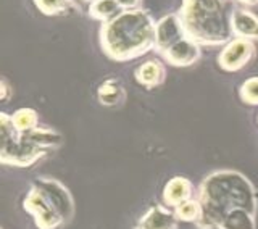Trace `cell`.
<instances>
[{
    "mask_svg": "<svg viewBox=\"0 0 258 229\" xmlns=\"http://www.w3.org/2000/svg\"><path fill=\"white\" fill-rule=\"evenodd\" d=\"M256 56V45L253 40L232 37L226 42L218 53V67L226 73H236L244 70Z\"/></svg>",
    "mask_w": 258,
    "mask_h": 229,
    "instance_id": "cell-5",
    "label": "cell"
},
{
    "mask_svg": "<svg viewBox=\"0 0 258 229\" xmlns=\"http://www.w3.org/2000/svg\"><path fill=\"white\" fill-rule=\"evenodd\" d=\"M32 2L45 16H68L76 12L75 0H32Z\"/></svg>",
    "mask_w": 258,
    "mask_h": 229,
    "instance_id": "cell-18",
    "label": "cell"
},
{
    "mask_svg": "<svg viewBox=\"0 0 258 229\" xmlns=\"http://www.w3.org/2000/svg\"><path fill=\"white\" fill-rule=\"evenodd\" d=\"M121 5L123 10H136V8H141L142 0H116Z\"/></svg>",
    "mask_w": 258,
    "mask_h": 229,
    "instance_id": "cell-23",
    "label": "cell"
},
{
    "mask_svg": "<svg viewBox=\"0 0 258 229\" xmlns=\"http://www.w3.org/2000/svg\"><path fill=\"white\" fill-rule=\"evenodd\" d=\"M194 192H196V189H194L190 179L184 176H174L165 184L161 199H163V203L166 207L176 208L181 203L194 199Z\"/></svg>",
    "mask_w": 258,
    "mask_h": 229,
    "instance_id": "cell-11",
    "label": "cell"
},
{
    "mask_svg": "<svg viewBox=\"0 0 258 229\" xmlns=\"http://www.w3.org/2000/svg\"><path fill=\"white\" fill-rule=\"evenodd\" d=\"M12 87H10V84L7 83V79H2L0 81V99H2L4 102H7L8 99L12 97Z\"/></svg>",
    "mask_w": 258,
    "mask_h": 229,
    "instance_id": "cell-22",
    "label": "cell"
},
{
    "mask_svg": "<svg viewBox=\"0 0 258 229\" xmlns=\"http://www.w3.org/2000/svg\"><path fill=\"white\" fill-rule=\"evenodd\" d=\"M185 36V29L179 13H169L155 24V50L161 55L169 47L179 42Z\"/></svg>",
    "mask_w": 258,
    "mask_h": 229,
    "instance_id": "cell-8",
    "label": "cell"
},
{
    "mask_svg": "<svg viewBox=\"0 0 258 229\" xmlns=\"http://www.w3.org/2000/svg\"><path fill=\"white\" fill-rule=\"evenodd\" d=\"M24 136H28L31 142H34L37 147H40V149H44L47 152L56 149V147H60L63 144V136L58 131L53 128H47V126H37L34 131H31V133Z\"/></svg>",
    "mask_w": 258,
    "mask_h": 229,
    "instance_id": "cell-15",
    "label": "cell"
},
{
    "mask_svg": "<svg viewBox=\"0 0 258 229\" xmlns=\"http://www.w3.org/2000/svg\"><path fill=\"white\" fill-rule=\"evenodd\" d=\"M23 208L34 218V224L37 229H58L64 224L61 216L50 205V202L42 194L37 186L32 184L29 192L23 200Z\"/></svg>",
    "mask_w": 258,
    "mask_h": 229,
    "instance_id": "cell-6",
    "label": "cell"
},
{
    "mask_svg": "<svg viewBox=\"0 0 258 229\" xmlns=\"http://www.w3.org/2000/svg\"><path fill=\"white\" fill-rule=\"evenodd\" d=\"M232 12V0H182L177 13L189 39L200 45L218 47L234 37Z\"/></svg>",
    "mask_w": 258,
    "mask_h": 229,
    "instance_id": "cell-3",
    "label": "cell"
},
{
    "mask_svg": "<svg viewBox=\"0 0 258 229\" xmlns=\"http://www.w3.org/2000/svg\"><path fill=\"white\" fill-rule=\"evenodd\" d=\"M123 12L121 5L116 0H95L89 4V16L95 21H100L102 24L110 23Z\"/></svg>",
    "mask_w": 258,
    "mask_h": 229,
    "instance_id": "cell-16",
    "label": "cell"
},
{
    "mask_svg": "<svg viewBox=\"0 0 258 229\" xmlns=\"http://www.w3.org/2000/svg\"><path fill=\"white\" fill-rule=\"evenodd\" d=\"M0 163L5 166L29 168L48 153L31 142L28 136L20 134L13 125L12 115L8 113H0Z\"/></svg>",
    "mask_w": 258,
    "mask_h": 229,
    "instance_id": "cell-4",
    "label": "cell"
},
{
    "mask_svg": "<svg viewBox=\"0 0 258 229\" xmlns=\"http://www.w3.org/2000/svg\"><path fill=\"white\" fill-rule=\"evenodd\" d=\"M173 210H174L177 219H179V221H184V223L199 224L202 221V218H204V207H202L199 199H190L187 202L181 203V205H177Z\"/></svg>",
    "mask_w": 258,
    "mask_h": 229,
    "instance_id": "cell-19",
    "label": "cell"
},
{
    "mask_svg": "<svg viewBox=\"0 0 258 229\" xmlns=\"http://www.w3.org/2000/svg\"><path fill=\"white\" fill-rule=\"evenodd\" d=\"M13 125L20 134H28L39 126V115L32 108H20L12 115Z\"/></svg>",
    "mask_w": 258,
    "mask_h": 229,
    "instance_id": "cell-20",
    "label": "cell"
},
{
    "mask_svg": "<svg viewBox=\"0 0 258 229\" xmlns=\"http://www.w3.org/2000/svg\"><path fill=\"white\" fill-rule=\"evenodd\" d=\"M134 78L137 84L145 89H155L166 81V68L160 60H147L136 68Z\"/></svg>",
    "mask_w": 258,
    "mask_h": 229,
    "instance_id": "cell-13",
    "label": "cell"
},
{
    "mask_svg": "<svg viewBox=\"0 0 258 229\" xmlns=\"http://www.w3.org/2000/svg\"><path fill=\"white\" fill-rule=\"evenodd\" d=\"M200 229H223L221 226H202Z\"/></svg>",
    "mask_w": 258,
    "mask_h": 229,
    "instance_id": "cell-25",
    "label": "cell"
},
{
    "mask_svg": "<svg viewBox=\"0 0 258 229\" xmlns=\"http://www.w3.org/2000/svg\"><path fill=\"white\" fill-rule=\"evenodd\" d=\"M155 24L142 8L123 10L115 20L102 24L100 47L110 60L124 63L155 48Z\"/></svg>",
    "mask_w": 258,
    "mask_h": 229,
    "instance_id": "cell-2",
    "label": "cell"
},
{
    "mask_svg": "<svg viewBox=\"0 0 258 229\" xmlns=\"http://www.w3.org/2000/svg\"><path fill=\"white\" fill-rule=\"evenodd\" d=\"M220 226L223 229H256V215L245 208L231 210Z\"/></svg>",
    "mask_w": 258,
    "mask_h": 229,
    "instance_id": "cell-17",
    "label": "cell"
},
{
    "mask_svg": "<svg viewBox=\"0 0 258 229\" xmlns=\"http://www.w3.org/2000/svg\"><path fill=\"white\" fill-rule=\"evenodd\" d=\"M232 2L242 4V5H245V7H253V5H258V0H232Z\"/></svg>",
    "mask_w": 258,
    "mask_h": 229,
    "instance_id": "cell-24",
    "label": "cell"
},
{
    "mask_svg": "<svg viewBox=\"0 0 258 229\" xmlns=\"http://www.w3.org/2000/svg\"><path fill=\"white\" fill-rule=\"evenodd\" d=\"M177 219L173 208L166 207L165 203H155L137 219L134 229H176Z\"/></svg>",
    "mask_w": 258,
    "mask_h": 229,
    "instance_id": "cell-10",
    "label": "cell"
},
{
    "mask_svg": "<svg viewBox=\"0 0 258 229\" xmlns=\"http://www.w3.org/2000/svg\"><path fill=\"white\" fill-rule=\"evenodd\" d=\"M32 184L42 191V194L64 223L71 221V218L75 216V200H73V195L67 186L52 178H39Z\"/></svg>",
    "mask_w": 258,
    "mask_h": 229,
    "instance_id": "cell-7",
    "label": "cell"
},
{
    "mask_svg": "<svg viewBox=\"0 0 258 229\" xmlns=\"http://www.w3.org/2000/svg\"><path fill=\"white\" fill-rule=\"evenodd\" d=\"M97 99L105 107H116L126 99V89L119 79L108 78L97 87Z\"/></svg>",
    "mask_w": 258,
    "mask_h": 229,
    "instance_id": "cell-14",
    "label": "cell"
},
{
    "mask_svg": "<svg viewBox=\"0 0 258 229\" xmlns=\"http://www.w3.org/2000/svg\"><path fill=\"white\" fill-rule=\"evenodd\" d=\"M239 97L247 105H258V76L248 78L240 84Z\"/></svg>",
    "mask_w": 258,
    "mask_h": 229,
    "instance_id": "cell-21",
    "label": "cell"
},
{
    "mask_svg": "<svg viewBox=\"0 0 258 229\" xmlns=\"http://www.w3.org/2000/svg\"><path fill=\"white\" fill-rule=\"evenodd\" d=\"M202 45L197 44L196 40H192L189 37L181 39L179 42H176L161 53V56L165 59L166 63H169L171 67L177 68H185L196 65L200 56H202Z\"/></svg>",
    "mask_w": 258,
    "mask_h": 229,
    "instance_id": "cell-9",
    "label": "cell"
},
{
    "mask_svg": "<svg viewBox=\"0 0 258 229\" xmlns=\"http://www.w3.org/2000/svg\"><path fill=\"white\" fill-rule=\"evenodd\" d=\"M231 28L234 37H242L256 42L258 40V16L245 10V8H237L232 12L231 18Z\"/></svg>",
    "mask_w": 258,
    "mask_h": 229,
    "instance_id": "cell-12",
    "label": "cell"
},
{
    "mask_svg": "<svg viewBox=\"0 0 258 229\" xmlns=\"http://www.w3.org/2000/svg\"><path fill=\"white\" fill-rule=\"evenodd\" d=\"M81 2H86V4H92V2H95V0H81Z\"/></svg>",
    "mask_w": 258,
    "mask_h": 229,
    "instance_id": "cell-26",
    "label": "cell"
},
{
    "mask_svg": "<svg viewBox=\"0 0 258 229\" xmlns=\"http://www.w3.org/2000/svg\"><path fill=\"white\" fill-rule=\"evenodd\" d=\"M204 218L197 224L220 226L231 210L245 208L256 215L258 195L250 179L236 169H218L204 178L199 186V197Z\"/></svg>",
    "mask_w": 258,
    "mask_h": 229,
    "instance_id": "cell-1",
    "label": "cell"
}]
</instances>
